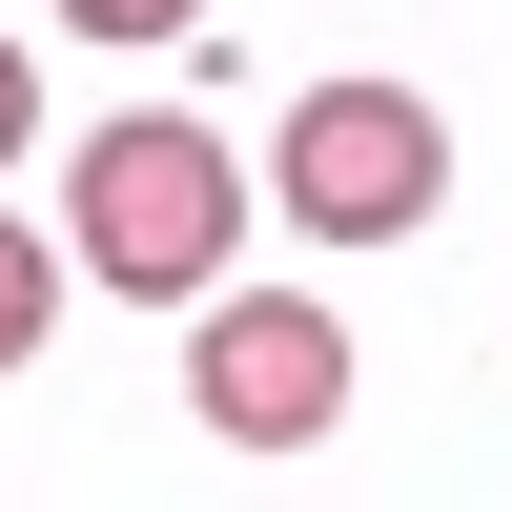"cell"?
Segmentation results:
<instances>
[{"label": "cell", "instance_id": "1", "mask_svg": "<svg viewBox=\"0 0 512 512\" xmlns=\"http://www.w3.org/2000/svg\"><path fill=\"white\" fill-rule=\"evenodd\" d=\"M226 246H246V164H226V123L123 103V123H82V144H62V267H103L123 308H205V287H226Z\"/></svg>", "mask_w": 512, "mask_h": 512}, {"label": "cell", "instance_id": "2", "mask_svg": "<svg viewBox=\"0 0 512 512\" xmlns=\"http://www.w3.org/2000/svg\"><path fill=\"white\" fill-rule=\"evenodd\" d=\"M267 205H287V226H328V246H410V226L451 205V123H431V82L328 62L308 103L267 123Z\"/></svg>", "mask_w": 512, "mask_h": 512}, {"label": "cell", "instance_id": "3", "mask_svg": "<svg viewBox=\"0 0 512 512\" xmlns=\"http://www.w3.org/2000/svg\"><path fill=\"white\" fill-rule=\"evenodd\" d=\"M185 410H205L226 451H328V410H349V328H328L308 287H205Z\"/></svg>", "mask_w": 512, "mask_h": 512}, {"label": "cell", "instance_id": "4", "mask_svg": "<svg viewBox=\"0 0 512 512\" xmlns=\"http://www.w3.org/2000/svg\"><path fill=\"white\" fill-rule=\"evenodd\" d=\"M41 328H62V226H0V369H41Z\"/></svg>", "mask_w": 512, "mask_h": 512}, {"label": "cell", "instance_id": "5", "mask_svg": "<svg viewBox=\"0 0 512 512\" xmlns=\"http://www.w3.org/2000/svg\"><path fill=\"white\" fill-rule=\"evenodd\" d=\"M62 21H82V41H185L205 0H62Z\"/></svg>", "mask_w": 512, "mask_h": 512}, {"label": "cell", "instance_id": "6", "mask_svg": "<svg viewBox=\"0 0 512 512\" xmlns=\"http://www.w3.org/2000/svg\"><path fill=\"white\" fill-rule=\"evenodd\" d=\"M21 144H41V62L0 41V164H21Z\"/></svg>", "mask_w": 512, "mask_h": 512}]
</instances>
